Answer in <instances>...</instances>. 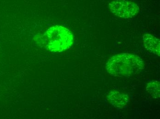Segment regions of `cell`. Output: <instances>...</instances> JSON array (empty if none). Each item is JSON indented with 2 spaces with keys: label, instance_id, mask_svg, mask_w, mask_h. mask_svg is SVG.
Returning a JSON list of instances; mask_svg holds the SVG:
<instances>
[{
  "label": "cell",
  "instance_id": "obj_1",
  "mask_svg": "<svg viewBox=\"0 0 160 119\" xmlns=\"http://www.w3.org/2000/svg\"><path fill=\"white\" fill-rule=\"evenodd\" d=\"M144 62L136 55L129 53L112 57L106 64L107 72L114 77H128L135 75L144 68Z\"/></svg>",
  "mask_w": 160,
  "mask_h": 119
},
{
  "label": "cell",
  "instance_id": "obj_4",
  "mask_svg": "<svg viewBox=\"0 0 160 119\" xmlns=\"http://www.w3.org/2000/svg\"><path fill=\"white\" fill-rule=\"evenodd\" d=\"M107 98L109 102L118 109L125 108L129 100L127 94L117 91H111L107 96Z\"/></svg>",
  "mask_w": 160,
  "mask_h": 119
},
{
  "label": "cell",
  "instance_id": "obj_3",
  "mask_svg": "<svg viewBox=\"0 0 160 119\" xmlns=\"http://www.w3.org/2000/svg\"><path fill=\"white\" fill-rule=\"evenodd\" d=\"M111 12L117 17L131 18L139 11V7L135 3L127 0H114L109 3Z\"/></svg>",
  "mask_w": 160,
  "mask_h": 119
},
{
  "label": "cell",
  "instance_id": "obj_5",
  "mask_svg": "<svg viewBox=\"0 0 160 119\" xmlns=\"http://www.w3.org/2000/svg\"><path fill=\"white\" fill-rule=\"evenodd\" d=\"M143 39L144 47L147 50L157 56H160L159 39L151 34H144Z\"/></svg>",
  "mask_w": 160,
  "mask_h": 119
},
{
  "label": "cell",
  "instance_id": "obj_6",
  "mask_svg": "<svg viewBox=\"0 0 160 119\" xmlns=\"http://www.w3.org/2000/svg\"><path fill=\"white\" fill-rule=\"evenodd\" d=\"M160 82L158 81H152L147 84L146 90L154 98H159L160 97Z\"/></svg>",
  "mask_w": 160,
  "mask_h": 119
},
{
  "label": "cell",
  "instance_id": "obj_2",
  "mask_svg": "<svg viewBox=\"0 0 160 119\" xmlns=\"http://www.w3.org/2000/svg\"><path fill=\"white\" fill-rule=\"evenodd\" d=\"M74 42L72 32L65 27H50L43 35V43L51 52H61L70 49Z\"/></svg>",
  "mask_w": 160,
  "mask_h": 119
}]
</instances>
